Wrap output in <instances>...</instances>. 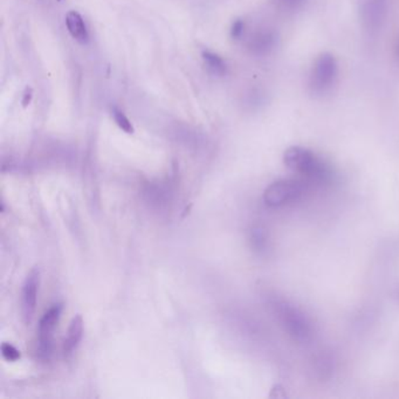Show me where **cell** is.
<instances>
[{"label": "cell", "instance_id": "d6986e66", "mask_svg": "<svg viewBox=\"0 0 399 399\" xmlns=\"http://www.w3.org/2000/svg\"><path fill=\"white\" fill-rule=\"evenodd\" d=\"M32 96H33V93H32V89L30 88H27L25 94H24L23 105L24 107H26L27 105H30V100H32Z\"/></svg>", "mask_w": 399, "mask_h": 399}, {"label": "cell", "instance_id": "6da1fadb", "mask_svg": "<svg viewBox=\"0 0 399 399\" xmlns=\"http://www.w3.org/2000/svg\"><path fill=\"white\" fill-rule=\"evenodd\" d=\"M287 168L302 176L317 181H327L332 178V170L315 152L302 147H292L283 154Z\"/></svg>", "mask_w": 399, "mask_h": 399}, {"label": "cell", "instance_id": "5bb4252c", "mask_svg": "<svg viewBox=\"0 0 399 399\" xmlns=\"http://www.w3.org/2000/svg\"><path fill=\"white\" fill-rule=\"evenodd\" d=\"M1 354L8 362H17L21 357L20 351L15 346H12L11 343L5 342L1 344Z\"/></svg>", "mask_w": 399, "mask_h": 399}, {"label": "cell", "instance_id": "3957f363", "mask_svg": "<svg viewBox=\"0 0 399 399\" xmlns=\"http://www.w3.org/2000/svg\"><path fill=\"white\" fill-rule=\"evenodd\" d=\"M339 76V64L332 54L323 53L314 62L309 88L314 95H326L335 86Z\"/></svg>", "mask_w": 399, "mask_h": 399}, {"label": "cell", "instance_id": "30bf717a", "mask_svg": "<svg viewBox=\"0 0 399 399\" xmlns=\"http://www.w3.org/2000/svg\"><path fill=\"white\" fill-rule=\"evenodd\" d=\"M278 42V37L272 30H260L251 39V48L256 54H267L274 49Z\"/></svg>", "mask_w": 399, "mask_h": 399}, {"label": "cell", "instance_id": "9c48e42d", "mask_svg": "<svg viewBox=\"0 0 399 399\" xmlns=\"http://www.w3.org/2000/svg\"><path fill=\"white\" fill-rule=\"evenodd\" d=\"M83 336V319L81 315H76L68 328L67 337L64 339V353L66 356L72 355L79 346Z\"/></svg>", "mask_w": 399, "mask_h": 399}, {"label": "cell", "instance_id": "277c9868", "mask_svg": "<svg viewBox=\"0 0 399 399\" xmlns=\"http://www.w3.org/2000/svg\"><path fill=\"white\" fill-rule=\"evenodd\" d=\"M305 193V185L295 179H281L269 185L264 193L267 206L280 207L294 203Z\"/></svg>", "mask_w": 399, "mask_h": 399}, {"label": "cell", "instance_id": "2e32d148", "mask_svg": "<svg viewBox=\"0 0 399 399\" xmlns=\"http://www.w3.org/2000/svg\"><path fill=\"white\" fill-rule=\"evenodd\" d=\"M244 30H245V23L242 20H237L236 23L233 24L232 26V30H231V34L234 39L240 38L242 33H244Z\"/></svg>", "mask_w": 399, "mask_h": 399}, {"label": "cell", "instance_id": "ba28073f", "mask_svg": "<svg viewBox=\"0 0 399 399\" xmlns=\"http://www.w3.org/2000/svg\"><path fill=\"white\" fill-rule=\"evenodd\" d=\"M66 27L73 39L80 44H87L89 40V34L87 30L86 24L80 13L76 11L68 12L66 15Z\"/></svg>", "mask_w": 399, "mask_h": 399}, {"label": "cell", "instance_id": "ac0fdd59", "mask_svg": "<svg viewBox=\"0 0 399 399\" xmlns=\"http://www.w3.org/2000/svg\"><path fill=\"white\" fill-rule=\"evenodd\" d=\"M271 397H274V398H285V397H286V392L283 390V387L275 385L274 388L272 389Z\"/></svg>", "mask_w": 399, "mask_h": 399}, {"label": "cell", "instance_id": "7a4b0ae2", "mask_svg": "<svg viewBox=\"0 0 399 399\" xmlns=\"http://www.w3.org/2000/svg\"><path fill=\"white\" fill-rule=\"evenodd\" d=\"M273 307L280 323L290 337H293L299 343H308L312 341L314 336L313 324L301 309L283 300L275 301Z\"/></svg>", "mask_w": 399, "mask_h": 399}, {"label": "cell", "instance_id": "8992f818", "mask_svg": "<svg viewBox=\"0 0 399 399\" xmlns=\"http://www.w3.org/2000/svg\"><path fill=\"white\" fill-rule=\"evenodd\" d=\"M39 286H40V271L38 267L30 269L27 274L25 283L23 285V293H21V313L25 323L32 322L37 307V299H38Z\"/></svg>", "mask_w": 399, "mask_h": 399}, {"label": "cell", "instance_id": "9a60e30c", "mask_svg": "<svg viewBox=\"0 0 399 399\" xmlns=\"http://www.w3.org/2000/svg\"><path fill=\"white\" fill-rule=\"evenodd\" d=\"M319 373L322 375V376H328L332 373V358L328 357V356H322V357L319 360Z\"/></svg>", "mask_w": 399, "mask_h": 399}, {"label": "cell", "instance_id": "5b68a950", "mask_svg": "<svg viewBox=\"0 0 399 399\" xmlns=\"http://www.w3.org/2000/svg\"><path fill=\"white\" fill-rule=\"evenodd\" d=\"M62 313V305H54L52 308L46 312L39 322V355L40 357L47 358L52 355L53 349V334L57 322L60 320Z\"/></svg>", "mask_w": 399, "mask_h": 399}, {"label": "cell", "instance_id": "8fae6325", "mask_svg": "<svg viewBox=\"0 0 399 399\" xmlns=\"http://www.w3.org/2000/svg\"><path fill=\"white\" fill-rule=\"evenodd\" d=\"M203 59L207 68L217 76H222L227 72V64L222 57H219L218 54L210 52V51H204Z\"/></svg>", "mask_w": 399, "mask_h": 399}, {"label": "cell", "instance_id": "7c38bea8", "mask_svg": "<svg viewBox=\"0 0 399 399\" xmlns=\"http://www.w3.org/2000/svg\"><path fill=\"white\" fill-rule=\"evenodd\" d=\"M251 241H252L253 249H256V252L260 254L267 252L268 236L264 227H256L253 229Z\"/></svg>", "mask_w": 399, "mask_h": 399}, {"label": "cell", "instance_id": "e0dca14e", "mask_svg": "<svg viewBox=\"0 0 399 399\" xmlns=\"http://www.w3.org/2000/svg\"><path fill=\"white\" fill-rule=\"evenodd\" d=\"M279 1L285 8L296 10V8H301L305 0H279Z\"/></svg>", "mask_w": 399, "mask_h": 399}, {"label": "cell", "instance_id": "ffe728a7", "mask_svg": "<svg viewBox=\"0 0 399 399\" xmlns=\"http://www.w3.org/2000/svg\"><path fill=\"white\" fill-rule=\"evenodd\" d=\"M396 57H397V61H398L399 64V38L396 42Z\"/></svg>", "mask_w": 399, "mask_h": 399}, {"label": "cell", "instance_id": "52a82bcc", "mask_svg": "<svg viewBox=\"0 0 399 399\" xmlns=\"http://www.w3.org/2000/svg\"><path fill=\"white\" fill-rule=\"evenodd\" d=\"M388 13V0H360V15L366 30H380Z\"/></svg>", "mask_w": 399, "mask_h": 399}, {"label": "cell", "instance_id": "4fadbf2b", "mask_svg": "<svg viewBox=\"0 0 399 399\" xmlns=\"http://www.w3.org/2000/svg\"><path fill=\"white\" fill-rule=\"evenodd\" d=\"M112 114H113L114 121L116 122V125H118V128L121 130H123L127 134H132L134 132V125H132L130 120L125 116V114L122 110L114 107Z\"/></svg>", "mask_w": 399, "mask_h": 399}]
</instances>
